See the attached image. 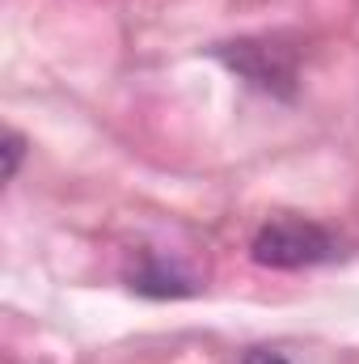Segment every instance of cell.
Listing matches in <instances>:
<instances>
[{"mask_svg": "<svg viewBox=\"0 0 359 364\" xmlns=\"http://www.w3.org/2000/svg\"><path fill=\"white\" fill-rule=\"evenodd\" d=\"M258 267H275V272H300V267H317V263H334L343 259V242L338 233H330L317 220L304 216H275L254 233L250 246Z\"/></svg>", "mask_w": 359, "mask_h": 364, "instance_id": "6da1fadb", "label": "cell"}, {"mask_svg": "<svg viewBox=\"0 0 359 364\" xmlns=\"http://www.w3.org/2000/svg\"><path fill=\"white\" fill-rule=\"evenodd\" d=\"M245 364H287V360H283L279 352H263V348H258V352H250V356H245Z\"/></svg>", "mask_w": 359, "mask_h": 364, "instance_id": "277c9868", "label": "cell"}, {"mask_svg": "<svg viewBox=\"0 0 359 364\" xmlns=\"http://www.w3.org/2000/svg\"><path fill=\"white\" fill-rule=\"evenodd\" d=\"M220 60L241 73L245 81H254L258 90H275V93H292L296 81V60L287 47L279 43H233V47H220Z\"/></svg>", "mask_w": 359, "mask_h": 364, "instance_id": "7a4b0ae2", "label": "cell"}, {"mask_svg": "<svg viewBox=\"0 0 359 364\" xmlns=\"http://www.w3.org/2000/svg\"><path fill=\"white\" fill-rule=\"evenodd\" d=\"M21 157H26V140H21V132H4V182L17 178Z\"/></svg>", "mask_w": 359, "mask_h": 364, "instance_id": "3957f363", "label": "cell"}]
</instances>
